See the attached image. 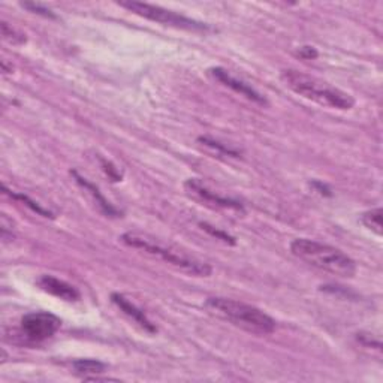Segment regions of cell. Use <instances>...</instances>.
Masks as SVG:
<instances>
[{
    "mask_svg": "<svg viewBox=\"0 0 383 383\" xmlns=\"http://www.w3.org/2000/svg\"><path fill=\"white\" fill-rule=\"evenodd\" d=\"M205 308L216 318L252 334L268 335L276 331V320L265 311L232 298L211 296L205 301Z\"/></svg>",
    "mask_w": 383,
    "mask_h": 383,
    "instance_id": "6da1fadb",
    "label": "cell"
},
{
    "mask_svg": "<svg viewBox=\"0 0 383 383\" xmlns=\"http://www.w3.org/2000/svg\"><path fill=\"white\" fill-rule=\"evenodd\" d=\"M291 253L296 259L330 274L350 279L357 274V264L346 253L316 239L296 238L291 243Z\"/></svg>",
    "mask_w": 383,
    "mask_h": 383,
    "instance_id": "7a4b0ae2",
    "label": "cell"
},
{
    "mask_svg": "<svg viewBox=\"0 0 383 383\" xmlns=\"http://www.w3.org/2000/svg\"><path fill=\"white\" fill-rule=\"evenodd\" d=\"M280 80L285 82V86L291 89L298 96H301L307 101L319 104L322 107H328L340 111H347L355 107V99L347 92L340 90L331 84L318 80L307 74L300 72L295 69L281 70Z\"/></svg>",
    "mask_w": 383,
    "mask_h": 383,
    "instance_id": "3957f363",
    "label": "cell"
},
{
    "mask_svg": "<svg viewBox=\"0 0 383 383\" xmlns=\"http://www.w3.org/2000/svg\"><path fill=\"white\" fill-rule=\"evenodd\" d=\"M120 241L126 246L138 249V250H143V252L151 254V257L159 258L163 262L173 265V266L181 269V271L188 273L190 276L208 277L212 273L210 264L196 259V258L190 257V254L184 253V252H181V250H178V249H176L173 246L163 244V243H161L158 238H154V237H151L149 234L132 232V231L131 232H124L120 237Z\"/></svg>",
    "mask_w": 383,
    "mask_h": 383,
    "instance_id": "277c9868",
    "label": "cell"
},
{
    "mask_svg": "<svg viewBox=\"0 0 383 383\" xmlns=\"http://www.w3.org/2000/svg\"><path fill=\"white\" fill-rule=\"evenodd\" d=\"M119 5L127 11L134 12L135 16H139V17L147 18L150 21L163 24V26L176 27V29L189 31V32H208V31H211V27L205 23L180 16V14H177L174 11L165 9V8L158 6V5L135 2V0H129V2H119Z\"/></svg>",
    "mask_w": 383,
    "mask_h": 383,
    "instance_id": "5b68a950",
    "label": "cell"
},
{
    "mask_svg": "<svg viewBox=\"0 0 383 383\" xmlns=\"http://www.w3.org/2000/svg\"><path fill=\"white\" fill-rule=\"evenodd\" d=\"M62 320L48 311H33L21 319L20 330L26 340L33 343L45 342L60 330Z\"/></svg>",
    "mask_w": 383,
    "mask_h": 383,
    "instance_id": "8992f818",
    "label": "cell"
},
{
    "mask_svg": "<svg viewBox=\"0 0 383 383\" xmlns=\"http://www.w3.org/2000/svg\"><path fill=\"white\" fill-rule=\"evenodd\" d=\"M184 190L192 198L193 201L200 203L212 210H225V211H239L244 212V205L232 198L219 195L208 189L203 181L198 178H189L184 181Z\"/></svg>",
    "mask_w": 383,
    "mask_h": 383,
    "instance_id": "52a82bcc",
    "label": "cell"
},
{
    "mask_svg": "<svg viewBox=\"0 0 383 383\" xmlns=\"http://www.w3.org/2000/svg\"><path fill=\"white\" fill-rule=\"evenodd\" d=\"M208 74L216 81L223 84L225 87L234 90L235 93H238L241 96H244L246 99H249V101L258 104V105H264V107L268 105V101H266L265 96H262L258 90H254L252 86H249L247 82L234 77L230 70H226L225 68H220V66L211 68V69H208Z\"/></svg>",
    "mask_w": 383,
    "mask_h": 383,
    "instance_id": "ba28073f",
    "label": "cell"
},
{
    "mask_svg": "<svg viewBox=\"0 0 383 383\" xmlns=\"http://www.w3.org/2000/svg\"><path fill=\"white\" fill-rule=\"evenodd\" d=\"M36 283L42 291L55 296V298H60V300H63V301L75 303L81 298V293L75 286L69 285L68 281L60 280L54 276L44 274L38 279Z\"/></svg>",
    "mask_w": 383,
    "mask_h": 383,
    "instance_id": "9c48e42d",
    "label": "cell"
},
{
    "mask_svg": "<svg viewBox=\"0 0 383 383\" xmlns=\"http://www.w3.org/2000/svg\"><path fill=\"white\" fill-rule=\"evenodd\" d=\"M111 301L114 303L126 316H129L132 320H135L141 326V328H144L149 333H156V326L150 322V319L147 318L144 311L138 308L132 301L127 300L124 295L117 293V292L111 293Z\"/></svg>",
    "mask_w": 383,
    "mask_h": 383,
    "instance_id": "30bf717a",
    "label": "cell"
},
{
    "mask_svg": "<svg viewBox=\"0 0 383 383\" xmlns=\"http://www.w3.org/2000/svg\"><path fill=\"white\" fill-rule=\"evenodd\" d=\"M70 174H72V177L75 178V181L80 184V186L92 196V200L96 203L99 210H101L105 216L117 217L120 215L119 210L112 204H109V201L102 195V192L99 190V188L95 186L93 183H90L87 178H84L82 176H80L77 171H70Z\"/></svg>",
    "mask_w": 383,
    "mask_h": 383,
    "instance_id": "8fae6325",
    "label": "cell"
},
{
    "mask_svg": "<svg viewBox=\"0 0 383 383\" xmlns=\"http://www.w3.org/2000/svg\"><path fill=\"white\" fill-rule=\"evenodd\" d=\"M77 374L87 380H97L99 374L107 372V364L97 360H77L72 362Z\"/></svg>",
    "mask_w": 383,
    "mask_h": 383,
    "instance_id": "7c38bea8",
    "label": "cell"
},
{
    "mask_svg": "<svg viewBox=\"0 0 383 383\" xmlns=\"http://www.w3.org/2000/svg\"><path fill=\"white\" fill-rule=\"evenodd\" d=\"M382 217H383V211L380 207H377V208H372V210L362 212L361 222L364 223L365 228H368L370 231H373L376 235L380 237L383 234Z\"/></svg>",
    "mask_w": 383,
    "mask_h": 383,
    "instance_id": "4fadbf2b",
    "label": "cell"
},
{
    "mask_svg": "<svg viewBox=\"0 0 383 383\" xmlns=\"http://www.w3.org/2000/svg\"><path fill=\"white\" fill-rule=\"evenodd\" d=\"M5 190H6V193H8L11 198H14V200H17V201H21L26 207H29L32 211H35L36 215H39V216H42V217H47V219H54L53 212H51L50 210H47V208H44V207H41L38 203H35L33 200H31V198L27 196V195H24V193L8 192L6 188H5Z\"/></svg>",
    "mask_w": 383,
    "mask_h": 383,
    "instance_id": "5bb4252c",
    "label": "cell"
},
{
    "mask_svg": "<svg viewBox=\"0 0 383 383\" xmlns=\"http://www.w3.org/2000/svg\"><path fill=\"white\" fill-rule=\"evenodd\" d=\"M198 141H200V143L211 150H215L217 151L219 154H225V156H231V158H239V151L235 150V149H231L228 146H225L222 143H219V141L216 139H211L208 136H200L198 138Z\"/></svg>",
    "mask_w": 383,
    "mask_h": 383,
    "instance_id": "9a60e30c",
    "label": "cell"
},
{
    "mask_svg": "<svg viewBox=\"0 0 383 383\" xmlns=\"http://www.w3.org/2000/svg\"><path fill=\"white\" fill-rule=\"evenodd\" d=\"M2 36L6 42H9V44H12V45H23V44H26V41H27L24 33L17 31L16 27L9 26L6 21H2Z\"/></svg>",
    "mask_w": 383,
    "mask_h": 383,
    "instance_id": "2e32d148",
    "label": "cell"
},
{
    "mask_svg": "<svg viewBox=\"0 0 383 383\" xmlns=\"http://www.w3.org/2000/svg\"><path fill=\"white\" fill-rule=\"evenodd\" d=\"M200 226H201V228H203L205 232H208L210 235L216 237L217 239H222L223 243L231 244V246H235L237 241H235V238H234L232 235L226 234V232H223V231H219V230L215 228V226H211V225H208V223H200Z\"/></svg>",
    "mask_w": 383,
    "mask_h": 383,
    "instance_id": "e0dca14e",
    "label": "cell"
},
{
    "mask_svg": "<svg viewBox=\"0 0 383 383\" xmlns=\"http://www.w3.org/2000/svg\"><path fill=\"white\" fill-rule=\"evenodd\" d=\"M21 6H23L24 9L29 11V12L38 14V16H42V17H45V18H55V14H54L50 8H47V6H44V5H41V4H35V2H23Z\"/></svg>",
    "mask_w": 383,
    "mask_h": 383,
    "instance_id": "ac0fdd59",
    "label": "cell"
},
{
    "mask_svg": "<svg viewBox=\"0 0 383 383\" xmlns=\"http://www.w3.org/2000/svg\"><path fill=\"white\" fill-rule=\"evenodd\" d=\"M298 55H300L301 59L311 60V59H316L318 55H319V53H318V50H316L315 47H308V45H306V47H301L300 50H298Z\"/></svg>",
    "mask_w": 383,
    "mask_h": 383,
    "instance_id": "d6986e66",
    "label": "cell"
},
{
    "mask_svg": "<svg viewBox=\"0 0 383 383\" xmlns=\"http://www.w3.org/2000/svg\"><path fill=\"white\" fill-rule=\"evenodd\" d=\"M101 162H102V166H104V169H105V173H107L112 180H114V181H120V180H122L120 173L117 171V169H116L114 166H112L109 162H107L105 159H101Z\"/></svg>",
    "mask_w": 383,
    "mask_h": 383,
    "instance_id": "ffe728a7",
    "label": "cell"
},
{
    "mask_svg": "<svg viewBox=\"0 0 383 383\" xmlns=\"http://www.w3.org/2000/svg\"><path fill=\"white\" fill-rule=\"evenodd\" d=\"M310 186L313 188L316 192H319L320 195H325V196H331V189L326 186V184L320 183V181H311Z\"/></svg>",
    "mask_w": 383,
    "mask_h": 383,
    "instance_id": "44dd1931",
    "label": "cell"
}]
</instances>
